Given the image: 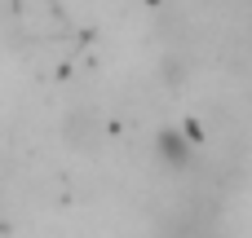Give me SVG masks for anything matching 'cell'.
Masks as SVG:
<instances>
[{"label": "cell", "instance_id": "6da1fadb", "mask_svg": "<svg viewBox=\"0 0 252 238\" xmlns=\"http://www.w3.org/2000/svg\"><path fill=\"white\" fill-rule=\"evenodd\" d=\"M159 155H164V163H168V168H186V163L195 159V150H190L177 132H159Z\"/></svg>", "mask_w": 252, "mask_h": 238}]
</instances>
